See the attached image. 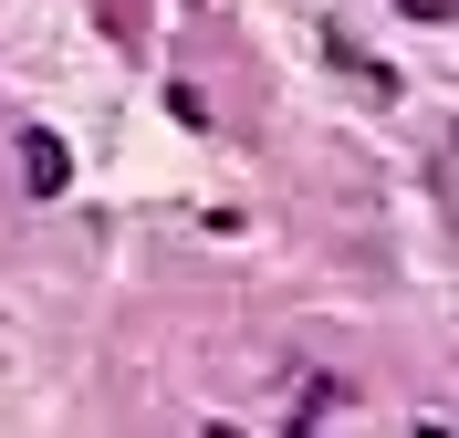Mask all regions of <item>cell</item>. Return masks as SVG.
Segmentation results:
<instances>
[{
	"mask_svg": "<svg viewBox=\"0 0 459 438\" xmlns=\"http://www.w3.org/2000/svg\"><path fill=\"white\" fill-rule=\"evenodd\" d=\"M63 177H74L63 136H53V125H31V136H22V199H63Z\"/></svg>",
	"mask_w": 459,
	"mask_h": 438,
	"instance_id": "cell-1",
	"label": "cell"
},
{
	"mask_svg": "<svg viewBox=\"0 0 459 438\" xmlns=\"http://www.w3.org/2000/svg\"><path fill=\"white\" fill-rule=\"evenodd\" d=\"M282 397H292V428H314V417H334L344 397H355V386H344V376H292Z\"/></svg>",
	"mask_w": 459,
	"mask_h": 438,
	"instance_id": "cell-2",
	"label": "cell"
},
{
	"mask_svg": "<svg viewBox=\"0 0 459 438\" xmlns=\"http://www.w3.org/2000/svg\"><path fill=\"white\" fill-rule=\"evenodd\" d=\"M314 42H324V53H334V63H344V73H355V84H366V94H397V73H386V63H366V53H355V42H344L334 21H324Z\"/></svg>",
	"mask_w": 459,
	"mask_h": 438,
	"instance_id": "cell-3",
	"label": "cell"
},
{
	"mask_svg": "<svg viewBox=\"0 0 459 438\" xmlns=\"http://www.w3.org/2000/svg\"><path fill=\"white\" fill-rule=\"evenodd\" d=\"M397 11L407 21H449V0H397Z\"/></svg>",
	"mask_w": 459,
	"mask_h": 438,
	"instance_id": "cell-4",
	"label": "cell"
}]
</instances>
